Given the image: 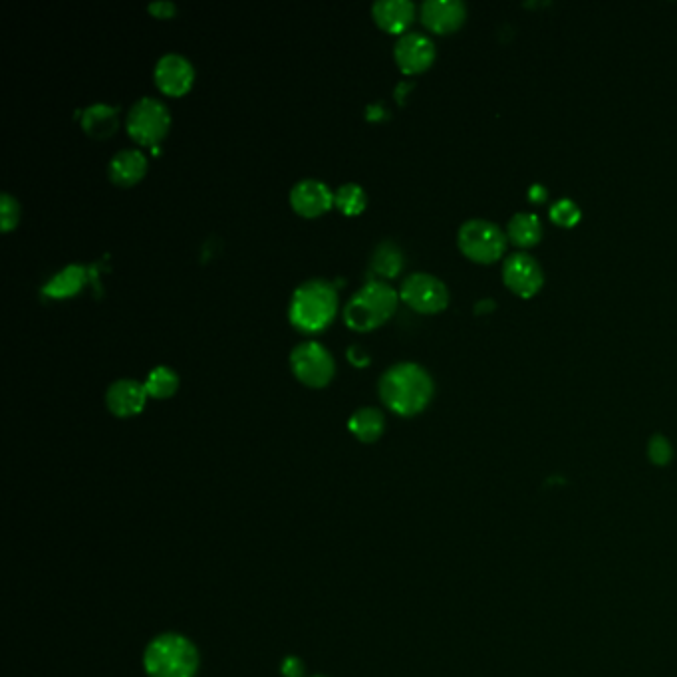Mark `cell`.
I'll return each mask as SVG.
<instances>
[{"label": "cell", "mask_w": 677, "mask_h": 677, "mask_svg": "<svg viewBox=\"0 0 677 677\" xmlns=\"http://www.w3.org/2000/svg\"><path fill=\"white\" fill-rule=\"evenodd\" d=\"M378 392L380 400L390 411L411 417L429 406L435 386L425 368L415 362H400L382 374Z\"/></svg>", "instance_id": "6da1fadb"}, {"label": "cell", "mask_w": 677, "mask_h": 677, "mask_svg": "<svg viewBox=\"0 0 677 677\" xmlns=\"http://www.w3.org/2000/svg\"><path fill=\"white\" fill-rule=\"evenodd\" d=\"M336 312V286L324 278H310L296 286L288 306V320L298 332L316 334L334 320Z\"/></svg>", "instance_id": "7a4b0ae2"}, {"label": "cell", "mask_w": 677, "mask_h": 677, "mask_svg": "<svg viewBox=\"0 0 677 677\" xmlns=\"http://www.w3.org/2000/svg\"><path fill=\"white\" fill-rule=\"evenodd\" d=\"M199 666V650L183 634H161L153 638L143 652V670L147 677H197Z\"/></svg>", "instance_id": "3957f363"}, {"label": "cell", "mask_w": 677, "mask_h": 677, "mask_svg": "<svg viewBox=\"0 0 677 677\" xmlns=\"http://www.w3.org/2000/svg\"><path fill=\"white\" fill-rule=\"evenodd\" d=\"M398 300L394 286L384 280H370L348 300L344 322L354 332L376 330L394 316Z\"/></svg>", "instance_id": "277c9868"}, {"label": "cell", "mask_w": 677, "mask_h": 677, "mask_svg": "<svg viewBox=\"0 0 677 677\" xmlns=\"http://www.w3.org/2000/svg\"><path fill=\"white\" fill-rule=\"evenodd\" d=\"M457 245L467 259L481 265H491L505 253L507 237L495 223L471 219L461 225L457 233Z\"/></svg>", "instance_id": "5b68a950"}, {"label": "cell", "mask_w": 677, "mask_h": 677, "mask_svg": "<svg viewBox=\"0 0 677 677\" xmlns=\"http://www.w3.org/2000/svg\"><path fill=\"white\" fill-rule=\"evenodd\" d=\"M290 370L300 384L320 390L332 382L336 362L324 344L308 340L290 352Z\"/></svg>", "instance_id": "8992f818"}, {"label": "cell", "mask_w": 677, "mask_h": 677, "mask_svg": "<svg viewBox=\"0 0 677 677\" xmlns=\"http://www.w3.org/2000/svg\"><path fill=\"white\" fill-rule=\"evenodd\" d=\"M171 114L167 106L151 96L139 98L128 112L126 128L130 137L141 145H155L167 136Z\"/></svg>", "instance_id": "52a82bcc"}, {"label": "cell", "mask_w": 677, "mask_h": 677, "mask_svg": "<svg viewBox=\"0 0 677 677\" xmlns=\"http://www.w3.org/2000/svg\"><path fill=\"white\" fill-rule=\"evenodd\" d=\"M400 298L419 314H437L449 304V290L443 280L427 272H413L402 282Z\"/></svg>", "instance_id": "ba28073f"}, {"label": "cell", "mask_w": 677, "mask_h": 677, "mask_svg": "<svg viewBox=\"0 0 677 677\" xmlns=\"http://www.w3.org/2000/svg\"><path fill=\"white\" fill-rule=\"evenodd\" d=\"M155 86L165 94L179 98L187 94L195 82V68L191 60H187L183 54H163L153 70Z\"/></svg>", "instance_id": "9c48e42d"}, {"label": "cell", "mask_w": 677, "mask_h": 677, "mask_svg": "<svg viewBox=\"0 0 677 677\" xmlns=\"http://www.w3.org/2000/svg\"><path fill=\"white\" fill-rule=\"evenodd\" d=\"M503 280L521 298L535 296L544 284V274L537 259L529 253L509 255L503 263Z\"/></svg>", "instance_id": "30bf717a"}, {"label": "cell", "mask_w": 677, "mask_h": 677, "mask_svg": "<svg viewBox=\"0 0 677 677\" xmlns=\"http://www.w3.org/2000/svg\"><path fill=\"white\" fill-rule=\"evenodd\" d=\"M290 205L300 217L314 219L334 207V193L320 179H302L290 189Z\"/></svg>", "instance_id": "8fae6325"}, {"label": "cell", "mask_w": 677, "mask_h": 677, "mask_svg": "<svg viewBox=\"0 0 677 677\" xmlns=\"http://www.w3.org/2000/svg\"><path fill=\"white\" fill-rule=\"evenodd\" d=\"M394 58L404 74H419L435 60V44L421 32H406L394 46Z\"/></svg>", "instance_id": "7c38bea8"}, {"label": "cell", "mask_w": 677, "mask_h": 677, "mask_svg": "<svg viewBox=\"0 0 677 677\" xmlns=\"http://www.w3.org/2000/svg\"><path fill=\"white\" fill-rule=\"evenodd\" d=\"M467 8L461 0H425L421 4V22L435 34H451L463 26Z\"/></svg>", "instance_id": "4fadbf2b"}, {"label": "cell", "mask_w": 677, "mask_h": 677, "mask_svg": "<svg viewBox=\"0 0 677 677\" xmlns=\"http://www.w3.org/2000/svg\"><path fill=\"white\" fill-rule=\"evenodd\" d=\"M147 390L137 380H118L106 392V406L116 417H134L147 404Z\"/></svg>", "instance_id": "5bb4252c"}, {"label": "cell", "mask_w": 677, "mask_h": 677, "mask_svg": "<svg viewBox=\"0 0 677 677\" xmlns=\"http://www.w3.org/2000/svg\"><path fill=\"white\" fill-rule=\"evenodd\" d=\"M376 24L390 34H406L415 18V4L409 0H378L372 6Z\"/></svg>", "instance_id": "9a60e30c"}, {"label": "cell", "mask_w": 677, "mask_h": 677, "mask_svg": "<svg viewBox=\"0 0 677 677\" xmlns=\"http://www.w3.org/2000/svg\"><path fill=\"white\" fill-rule=\"evenodd\" d=\"M147 173V157L139 149H122L118 151L110 165L108 175L120 187H132L139 183Z\"/></svg>", "instance_id": "2e32d148"}, {"label": "cell", "mask_w": 677, "mask_h": 677, "mask_svg": "<svg viewBox=\"0 0 677 677\" xmlns=\"http://www.w3.org/2000/svg\"><path fill=\"white\" fill-rule=\"evenodd\" d=\"M82 128L94 139H108L118 130V110L110 104H92L82 112Z\"/></svg>", "instance_id": "e0dca14e"}, {"label": "cell", "mask_w": 677, "mask_h": 677, "mask_svg": "<svg viewBox=\"0 0 677 677\" xmlns=\"http://www.w3.org/2000/svg\"><path fill=\"white\" fill-rule=\"evenodd\" d=\"M350 433L362 443H374L386 429V417L378 407H360L348 419Z\"/></svg>", "instance_id": "ac0fdd59"}, {"label": "cell", "mask_w": 677, "mask_h": 677, "mask_svg": "<svg viewBox=\"0 0 677 677\" xmlns=\"http://www.w3.org/2000/svg\"><path fill=\"white\" fill-rule=\"evenodd\" d=\"M86 280L88 271L82 265H68L44 284V294L50 298H70L84 288Z\"/></svg>", "instance_id": "d6986e66"}, {"label": "cell", "mask_w": 677, "mask_h": 677, "mask_svg": "<svg viewBox=\"0 0 677 677\" xmlns=\"http://www.w3.org/2000/svg\"><path fill=\"white\" fill-rule=\"evenodd\" d=\"M404 263V251L394 241H384L374 249L370 267L374 274L382 278H394L404 269Z\"/></svg>", "instance_id": "ffe728a7"}, {"label": "cell", "mask_w": 677, "mask_h": 677, "mask_svg": "<svg viewBox=\"0 0 677 677\" xmlns=\"http://www.w3.org/2000/svg\"><path fill=\"white\" fill-rule=\"evenodd\" d=\"M507 237L519 247H533L541 241L542 225L533 213H517L507 227Z\"/></svg>", "instance_id": "44dd1931"}, {"label": "cell", "mask_w": 677, "mask_h": 677, "mask_svg": "<svg viewBox=\"0 0 677 677\" xmlns=\"http://www.w3.org/2000/svg\"><path fill=\"white\" fill-rule=\"evenodd\" d=\"M143 386H145L149 398L167 400L179 390V376H177L175 370H171L167 366H157L147 374Z\"/></svg>", "instance_id": "7402d4cb"}, {"label": "cell", "mask_w": 677, "mask_h": 677, "mask_svg": "<svg viewBox=\"0 0 677 677\" xmlns=\"http://www.w3.org/2000/svg\"><path fill=\"white\" fill-rule=\"evenodd\" d=\"M366 203H368L366 191L358 183H344L334 193V207L348 217L360 215L366 209Z\"/></svg>", "instance_id": "603a6c76"}, {"label": "cell", "mask_w": 677, "mask_h": 677, "mask_svg": "<svg viewBox=\"0 0 677 677\" xmlns=\"http://www.w3.org/2000/svg\"><path fill=\"white\" fill-rule=\"evenodd\" d=\"M550 219L558 227H574L580 223L582 211L572 199H560L550 207Z\"/></svg>", "instance_id": "cb8c5ba5"}, {"label": "cell", "mask_w": 677, "mask_h": 677, "mask_svg": "<svg viewBox=\"0 0 677 677\" xmlns=\"http://www.w3.org/2000/svg\"><path fill=\"white\" fill-rule=\"evenodd\" d=\"M20 219V205L10 193H2L0 197V229L2 233L12 231Z\"/></svg>", "instance_id": "d4e9b609"}, {"label": "cell", "mask_w": 677, "mask_h": 677, "mask_svg": "<svg viewBox=\"0 0 677 677\" xmlns=\"http://www.w3.org/2000/svg\"><path fill=\"white\" fill-rule=\"evenodd\" d=\"M648 455L652 459L654 465H668L674 457V449H672V443L664 437V435H654L648 443Z\"/></svg>", "instance_id": "484cf974"}, {"label": "cell", "mask_w": 677, "mask_h": 677, "mask_svg": "<svg viewBox=\"0 0 677 677\" xmlns=\"http://www.w3.org/2000/svg\"><path fill=\"white\" fill-rule=\"evenodd\" d=\"M280 674L282 677H304L306 674V668L302 664L300 658L296 656H286L280 664Z\"/></svg>", "instance_id": "4316f807"}, {"label": "cell", "mask_w": 677, "mask_h": 677, "mask_svg": "<svg viewBox=\"0 0 677 677\" xmlns=\"http://www.w3.org/2000/svg\"><path fill=\"white\" fill-rule=\"evenodd\" d=\"M155 18H173L177 14V4L171 0H155L147 6Z\"/></svg>", "instance_id": "83f0119b"}, {"label": "cell", "mask_w": 677, "mask_h": 677, "mask_svg": "<svg viewBox=\"0 0 677 677\" xmlns=\"http://www.w3.org/2000/svg\"><path fill=\"white\" fill-rule=\"evenodd\" d=\"M546 197H548V191H546V187H542L539 183L533 185V187L529 189V199H531L533 203H544Z\"/></svg>", "instance_id": "f1b7e54d"}, {"label": "cell", "mask_w": 677, "mask_h": 677, "mask_svg": "<svg viewBox=\"0 0 677 677\" xmlns=\"http://www.w3.org/2000/svg\"><path fill=\"white\" fill-rule=\"evenodd\" d=\"M348 358H350L358 368H362V366H366V364L370 362L368 356H360V354H358V348H356V346H352V348L348 350Z\"/></svg>", "instance_id": "f546056e"}, {"label": "cell", "mask_w": 677, "mask_h": 677, "mask_svg": "<svg viewBox=\"0 0 677 677\" xmlns=\"http://www.w3.org/2000/svg\"><path fill=\"white\" fill-rule=\"evenodd\" d=\"M314 677H326V676H314Z\"/></svg>", "instance_id": "4dcf8cb0"}]
</instances>
